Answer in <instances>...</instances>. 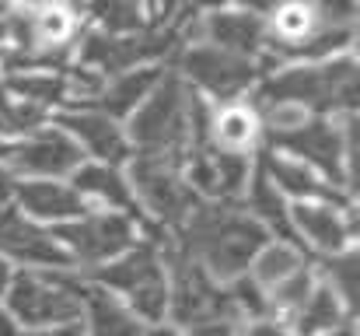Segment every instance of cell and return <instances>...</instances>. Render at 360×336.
<instances>
[{
  "instance_id": "cell-1",
  "label": "cell",
  "mask_w": 360,
  "mask_h": 336,
  "mask_svg": "<svg viewBox=\"0 0 360 336\" xmlns=\"http://www.w3.org/2000/svg\"><path fill=\"white\" fill-rule=\"evenodd\" d=\"M168 242L196 263L210 280L231 284L248 273L255 252L269 242V235L252 221L238 204H207L196 200L189 218Z\"/></svg>"
},
{
  "instance_id": "cell-2",
  "label": "cell",
  "mask_w": 360,
  "mask_h": 336,
  "mask_svg": "<svg viewBox=\"0 0 360 336\" xmlns=\"http://www.w3.org/2000/svg\"><path fill=\"white\" fill-rule=\"evenodd\" d=\"M360 63L357 53L326 63H287L259 77L255 102H290L315 116H357Z\"/></svg>"
},
{
  "instance_id": "cell-3",
  "label": "cell",
  "mask_w": 360,
  "mask_h": 336,
  "mask_svg": "<svg viewBox=\"0 0 360 336\" xmlns=\"http://www.w3.org/2000/svg\"><path fill=\"white\" fill-rule=\"evenodd\" d=\"M165 231H147L133 249H126L112 263L88 273L95 287L120 298L122 305L147 326L168 323V259H165Z\"/></svg>"
},
{
  "instance_id": "cell-4",
  "label": "cell",
  "mask_w": 360,
  "mask_h": 336,
  "mask_svg": "<svg viewBox=\"0 0 360 336\" xmlns=\"http://www.w3.org/2000/svg\"><path fill=\"white\" fill-rule=\"evenodd\" d=\"M91 280L84 270H14L4 309L21 333L81 323Z\"/></svg>"
},
{
  "instance_id": "cell-5",
  "label": "cell",
  "mask_w": 360,
  "mask_h": 336,
  "mask_svg": "<svg viewBox=\"0 0 360 336\" xmlns=\"http://www.w3.org/2000/svg\"><path fill=\"white\" fill-rule=\"evenodd\" d=\"M262 147L304 161L329 186L357 200V116H311L294 133L273 137Z\"/></svg>"
},
{
  "instance_id": "cell-6",
  "label": "cell",
  "mask_w": 360,
  "mask_h": 336,
  "mask_svg": "<svg viewBox=\"0 0 360 336\" xmlns=\"http://www.w3.org/2000/svg\"><path fill=\"white\" fill-rule=\"evenodd\" d=\"M189 106L193 92L168 67L154 85V92L140 102V109L122 123L129 140V158L182 161V154L189 151Z\"/></svg>"
},
{
  "instance_id": "cell-7",
  "label": "cell",
  "mask_w": 360,
  "mask_h": 336,
  "mask_svg": "<svg viewBox=\"0 0 360 336\" xmlns=\"http://www.w3.org/2000/svg\"><path fill=\"white\" fill-rule=\"evenodd\" d=\"M182 85L200 95L203 102L210 106H224V102H238V99H252L262 70L255 60H245V56H231V53H221L214 46H203V42H189L182 46L172 63H168Z\"/></svg>"
},
{
  "instance_id": "cell-8",
  "label": "cell",
  "mask_w": 360,
  "mask_h": 336,
  "mask_svg": "<svg viewBox=\"0 0 360 336\" xmlns=\"http://www.w3.org/2000/svg\"><path fill=\"white\" fill-rule=\"evenodd\" d=\"M122 168H126L129 189L136 197L140 218L150 228L165 231V235H175L182 228V221L189 218V211L196 207V197L186 186L179 161H168V158H129Z\"/></svg>"
},
{
  "instance_id": "cell-9",
  "label": "cell",
  "mask_w": 360,
  "mask_h": 336,
  "mask_svg": "<svg viewBox=\"0 0 360 336\" xmlns=\"http://www.w3.org/2000/svg\"><path fill=\"white\" fill-rule=\"evenodd\" d=\"M56 235V242L67 249L74 270H98L105 263H112L126 249H133L147 231H154L147 221L129 218V214H102V211H88L84 218L60 228H49Z\"/></svg>"
},
{
  "instance_id": "cell-10",
  "label": "cell",
  "mask_w": 360,
  "mask_h": 336,
  "mask_svg": "<svg viewBox=\"0 0 360 336\" xmlns=\"http://www.w3.org/2000/svg\"><path fill=\"white\" fill-rule=\"evenodd\" d=\"M165 259H168V326L186 333V330L221 323V319L235 323L224 284L210 280L172 242H165Z\"/></svg>"
},
{
  "instance_id": "cell-11",
  "label": "cell",
  "mask_w": 360,
  "mask_h": 336,
  "mask_svg": "<svg viewBox=\"0 0 360 336\" xmlns=\"http://www.w3.org/2000/svg\"><path fill=\"white\" fill-rule=\"evenodd\" d=\"M81 151L60 126H42L0 147V165L14 179H70L81 168Z\"/></svg>"
},
{
  "instance_id": "cell-12",
  "label": "cell",
  "mask_w": 360,
  "mask_h": 336,
  "mask_svg": "<svg viewBox=\"0 0 360 336\" xmlns=\"http://www.w3.org/2000/svg\"><path fill=\"white\" fill-rule=\"evenodd\" d=\"M290 231L294 242L311 256V259H329L340 252L357 249V204H290Z\"/></svg>"
},
{
  "instance_id": "cell-13",
  "label": "cell",
  "mask_w": 360,
  "mask_h": 336,
  "mask_svg": "<svg viewBox=\"0 0 360 336\" xmlns=\"http://www.w3.org/2000/svg\"><path fill=\"white\" fill-rule=\"evenodd\" d=\"M186 186L193 189L196 200L207 204H238L255 158H235V154H221L214 147H189L179 161Z\"/></svg>"
},
{
  "instance_id": "cell-14",
  "label": "cell",
  "mask_w": 360,
  "mask_h": 336,
  "mask_svg": "<svg viewBox=\"0 0 360 336\" xmlns=\"http://www.w3.org/2000/svg\"><path fill=\"white\" fill-rule=\"evenodd\" d=\"M193 42L214 46L221 53L255 60L266 49V21L262 7H200Z\"/></svg>"
},
{
  "instance_id": "cell-15",
  "label": "cell",
  "mask_w": 360,
  "mask_h": 336,
  "mask_svg": "<svg viewBox=\"0 0 360 336\" xmlns=\"http://www.w3.org/2000/svg\"><path fill=\"white\" fill-rule=\"evenodd\" d=\"M0 259L14 270H74L56 235L21 218L14 207H0Z\"/></svg>"
},
{
  "instance_id": "cell-16",
  "label": "cell",
  "mask_w": 360,
  "mask_h": 336,
  "mask_svg": "<svg viewBox=\"0 0 360 336\" xmlns=\"http://www.w3.org/2000/svg\"><path fill=\"white\" fill-rule=\"evenodd\" d=\"M53 126H60L74 147L81 151L84 161H98V165H116L122 168L129 161V140H126V126L116 123L112 116L98 109H60L53 116Z\"/></svg>"
},
{
  "instance_id": "cell-17",
  "label": "cell",
  "mask_w": 360,
  "mask_h": 336,
  "mask_svg": "<svg viewBox=\"0 0 360 336\" xmlns=\"http://www.w3.org/2000/svg\"><path fill=\"white\" fill-rule=\"evenodd\" d=\"M11 207L42 228H60L88 214L84 200L74 193L67 179H18Z\"/></svg>"
},
{
  "instance_id": "cell-18",
  "label": "cell",
  "mask_w": 360,
  "mask_h": 336,
  "mask_svg": "<svg viewBox=\"0 0 360 336\" xmlns=\"http://www.w3.org/2000/svg\"><path fill=\"white\" fill-rule=\"evenodd\" d=\"M255 165L262 168V175L273 182V189L287 200V204H311V200H326V204H357L354 197H347L343 189L329 186L315 168H308L304 161L290 158V154H280V151H269L262 147L255 154Z\"/></svg>"
},
{
  "instance_id": "cell-19",
  "label": "cell",
  "mask_w": 360,
  "mask_h": 336,
  "mask_svg": "<svg viewBox=\"0 0 360 336\" xmlns=\"http://www.w3.org/2000/svg\"><path fill=\"white\" fill-rule=\"evenodd\" d=\"M221 154H235V158H255L262 151V119L252 99L238 102H224V106H210L207 119V144Z\"/></svg>"
},
{
  "instance_id": "cell-20",
  "label": "cell",
  "mask_w": 360,
  "mask_h": 336,
  "mask_svg": "<svg viewBox=\"0 0 360 336\" xmlns=\"http://www.w3.org/2000/svg\"><path fill=\"white\" fill-rule=\"evenodd\" d=\"M67 182L74 186V193L84 200L88 211L140 218V207H136V197H133V189H129L126 168L98 165V161H81V168H77ZM140 221H143V218H140Z\"/></svg>"
},
{
  "instance_id": "cell-21",
  "label": "cell",
  "mask_w": 360,
  "mask_h": 336,
  "mask_svg": "<svg viewBox=\"0 0 360 336\" xmlns=\"http://www.w3.org/2000/svg\"><path fill=\"white\" fill-rule=\"evenodd\" d=\"M238 207L259 224L269 238H280V242H294V231H290V204L273 189V182L262 175V168L255 165L252 168V179L241 193ZM297 245V242H294Z\"/></svg>"
},
{
  "instance_id": "cell-22",
  "label": "cell",
  "mask_w": 360,
  "mask_h": 336,
  "mask_svg": "<svg viewBox=\"0 0 360 336\" xmlns=\"http://www.w3.org/2000/svg\"><path fill=\"white\" fill-rule=\"evenodd\" d=\"M308 263H315L301 245H294V242H280V238H269L259 252H255V259H252V266H248V280L269 298L280 284H287L294 273H301Z\"/></svg>"
},
{
  "instance_id": "cell-23",
  "label": "cell",
  "mask_w": 360,
  "mask_h": 336,
  "mask_svg": "<svg viewBox=\"0 0 360 336\" xmlns=\"http://www.w3.org/2000/svg\"><path fill=\"white\" fill-rule=\"evenodd\" d=\"M165 70L168 67H136V70H126L120 77H109L105 88H102V95H98V102L91 109L112 116L116 123H126L133 112L140 109V102L154 92V85L161 81Z\"/></svg>"
},
{
  "instance_id": "cell-24",
  "label": "cell",
  "mask_w": 360,
  "mask_h": 336,
  "mask_svg": "<svg viewBox=\"0 0 360 336\" xmlns=\"http://www.w3.org/2000/svg\"><path fill=\"white\" fill-rule=\"evenodd\" d=\"M347 319H357V316H350L343 309V301L333 294V287L326 280H315L311 294L283 323V330H287V336H326V333H333L336 326H343Z\"/></svg>"
},
{
  "instance_id": "cell-25",
  "label": "cell",
  "mask_w": 360,
  "mask_h": 336,
  "mask_svg": "<svg viewBox=\"0 0 360 336\" xmlns=\"http://www.w3.org/2000/svg\"><path fill=\"white\" fill-rule=\"evenodd\" d=\"M0 92L35 106V109L56 116L67 109V85H63V70H25V74H0Z\"/></svg>"
},
{
  "instance_id": "cell-26",
  "label": "cell",
  "mask_w": 360,
  "mask_h": 336,
  "mask_svg": "<svg viewBox=\"0 0 360 336\" xmlns=\"http://www.w3.org/2000/svg\"><path fill=\"white\" fill-rule=\"evenodd\" d=\"M81 330H84V336H147V326L122 305L120 298L105 294L95 284H91L84 312H81Z\"/></svg>"
},
{
  "instance_id": "cell-27",
  "label": "cell",
  "mask_w": 360,
  "mask_h": 336,
  "mask_svg": "<svg viewBox=\"0 0 360 336\" xmlns=\"http://www.w3.org/2000/svg\"><path fill=\"white\" fill-rule=\"evenodd\" d=\"M319 280H326L333 287V294L343 301V309L350 316H357V284H360V256L357 249L329 256V259H315Z\"/></svg>"
},
{
  "instance_id": "cell-28",
  "label": "cell",
  "mask_w": 360,
  "mask_h": 336,
  "mask_svg": "<svg viewBox=\"0 0 360 336\" xmlns=\"http://www.w3.org/2000/svg\"><path fill=\"white\" fill-rule=\"evenodd\" d=\"M238 336H287V330L276 319H259V323H241Z\"/></svg>"
},
{
  "instance_id": "cell-29",
  "label": "cell",
  "mask_w": 360,
  "mask_h": 336,
  "mask_svg": "<svg viewBox=\"0 0 360 336\" xmlns=\"http://www.w3.org/2000/svg\"><path fill=\"white\" fill-rule=\"evenodd\" d=\"M182 336H238V323H207V326H196V330H186Z\"/></svg>"
},
{
  "instance_id": "cell-30",
  "label": "cell",
  "mask_w": 360,
  "mask_h": 336,
  "mask_svg": "<svg viewBox=\"0 0 360 336\" xmlns=\"http://www.w3.org/2000/svg\"><path fill=\"white\" fill-rule=\"evenodd\" d=\"M21 336H84L81 323H70V326H53V330H35V333H21Z\"/></svg>"
},
{
  "instance_id": "cell-31",
  "label": "cell",
  "mask_w": 360,
  "mask_h": 336,
  "mask_svg": "<svg viewBox=\"0 0 360 336\" xmlns=\"http://www.w3.org/2000/svg\"><path fill=\"white\" fill-rule=\"evenodd\" d=\"M0 336H21V330H18V323L11 319V312L0 305Z\"/></svg>"
},
{
  "instance_id": "cell-32",
  "label": "cell",
  "mask_w": 360,
  "mask_h": 336,
  "mask_svg": "<svg viewBox=\"0 0 360 336\" xmlns=\"http://www.w3.org/2000/svg\"><path fill=\"white\" fill-rule=\"evenodd\" d=\"M11 277H14V266L0 259V301H4V294H7V284H11Z\"/></svg>"
},
{
  "instance_id": "cell-33",
  "label": "cell",
  "mask_w": 360,
  "mask_h": 336,
  "mask_svg": "<svg viewBox=\"0 0 360 336\" xmlns=\"http://www.w3.org/2000/svg\"><path fill=\"white\" fill-rule=\"evenodd\" d=\"M326 336H357V319H347L343 326H336L333 333H326Z\"/></svg>"
},
{
  "instance_id": "cell-34",
  "label": "cell",
  "mask_w": 360,
  "mask_h": 336,
  "mask_svg": "<svg viewBox=\"0 0 360 336\" xmlns=\"http://www.w3.org/2000/svg\"><path fill=\"white\" fill-rule=\"evenodd\" d=\"M147 336H182V333H179L175 326H168V323H165V326H154V330H147Z\"/></svg>"
},
{
  "instance_id": "cell-35",
  "label": "cell",
  "mask_w": 360,
  "mask_h": 336,
  "mask_svg": "<svg viewBox=\"0 0 360 336\" xmlns=\"http://www.w3.org/2000/svg\"><path fill=\"white\" fill-rule=\"evenodd\" d=\"M4 49H7V35H4V4H0V56H4Z\"/></svg>"
}]
</instances>
